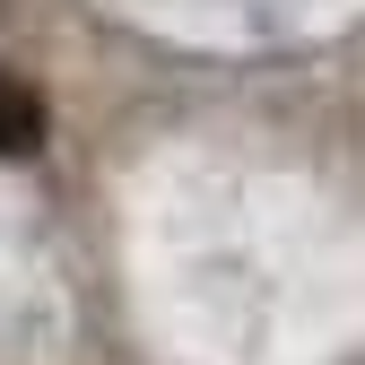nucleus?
I'll return each mask as SVG.
<instances>
[{"instance_id": "obj_1", "label": "nucleus", "mask_w": 365, "mask_h": 365, "mask_svg": "<svg viewBox=\"0 0 365 365\" xmlns=\"http://www.w3.org/2000/svg\"><path fill=\"white\" fill-rule=\"evenodd\" d=\"M43 130H53V113H43V96L26 78L0 70V157H35L43 148Z\"/></svg>"}]
</instances>
